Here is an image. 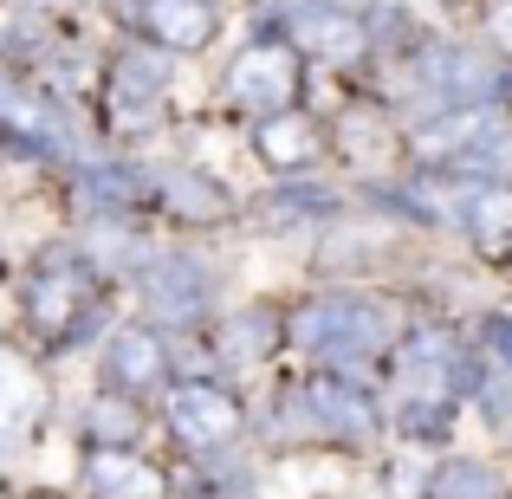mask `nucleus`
I'll return each instance as SVG.
<instances>
[{"instance_id":"f257e3e1","label":"nucleus","mask_w":512,"mask_h":499,"mask_svg":"<svg viewBox=\"0 0 512 499\" xmlns=\"http://www.w3.org/2000/svg\"><path fill=\"white\" fill-rule=\"evenodd\" d=\"M292 337H299L305 350H318V357H363V350H376L389 337V312L376 299H357V292H325V299H312L299 318H292Z\"/></svg>"},{"instance_id":"f03ea898","label":"nucleus","mask_w":512,"mask_h":499,"mask_svg":"<svg viewBox=\"0 0 512 499\" xmlns=\"http://www.w3.org/2000/svg\"><path fill=\"white\" fill-rule=\"evenodd\" d=\"M286 415L299 428H325V435H344V441H370L376 435V409L363 396H350L344 383H305L299 396L286 402Z\"/></svg>"},{"instance_id":"7ed1b4c3","label":"nucleus","mask_w":512,"mask_h":499,"mask_svg":"<svg viewBox=\"0 0 512 499\" xmlns=\"http://www.w3.org/2000/svg\"><path fill=\"white\" fill-rule=\"evenodd\" d=\"M169 428L188 441V448H221V441H234L240 409H234V396H221V389L188 383V389L169 396Z\"/></svg>"},{"instance_id":"20e7f679","label":"nucleus","mask_w":512,"mask_h":499,"mask_svg":"<svg viewBox=\"0 0 512 499\" xmlns=\"http://www.w3.org/2000/svg\"><path fill=\"white\" fill-rule=\"evenodd\" d=\"M208 292H214L208 266L182 260V253H163V260L143 266V305L163 312V318H195L201 305H208Z\"/></svg>"},{"instance_id":"39448f33","label":"nucleus","mask_w":512,"mask_h":499,"mask_svg":"<svg viewBox=\"0 0 512 499\" xmlns=\"http://www.w3.org/2000/svg\"><path fill=\"white\" fill-rule=\"evenodd\" d=\"M234 98L247 104V111H286L292 98V65L279 59V52H240L234 59Z\"/></svg>"},{"instance_id":"423d86ee","label":"nucleus","mask_w":512,"mask_h":499,"mask_svg":"<svg viewBox=\"0 0 512 499\" xmlns=\"http://www.w3.org/2000/svg\"><path fill=\"white\" fill-rule=\"evenodd\" d=\"M448 370H454V337L448 331H415L402 337V383L409 396H448Z\"/></svg>"},{"instance_id":"0eeeda50","label":"nucleus","mask_w":512,"mask_h":499,"mask_svg":"<svg viewBox=\"0 0 512 499\" xmlns=\"http://www.w3.org/2000/svg\"><path fill=\"white\" fill-rule=\"evenodd\" d=\"M143 26H150L163 46L195 52L214 39V7L208 0H143Z\"/></svg>"},{"instance_id":"6e6552de","label":"nucleus","mask_w":512,"mask_h":499,"mask_svg":"<svg viewBox=\"0 0 512 499\" xmlns=\"http://www.w3.org/2000/svg\"><path fill=\"white\" fill-rule=\"evenodd\" d=\"M85 487L91 499H163V480H156L150 461H130V454H91L85 467Z\"/></svg>"},{"instance_id":"1a4fd4ad","label":"nucleus","mask_w":512,"mask_h":499,"mask_svg":"<svg viewBox=\"0 0 512 499\" xmlns=\"http://www.w3.org/2000/svg\"><path fill=\"white\" fill-rule=\"evenodd\" d=\"M104 370H111L124 389H150L156 376L169 370V350H163V337H156V331L130 325V331L111 337V357H104Z\"/></svg>"},{"instance_id":"9d476101","label":"nucleus","mask_w":512,"mask_h":499,"mask_svg":"<svg viewBox=\"0 0 512 499\" xmlns=\"http://www.w3.org/2000/svg\"><path fill=\"white\" fill-rule=\"evenodd\" d=\"M422 78H428V85H435L448 104H480V98H493V91H500V78H493L487 65L474 59V52H428Z\"/></svg>"},{"instance_id":"9b49d317","label":"nucleus","mask_w":512,"mask_h":499,"mask_svg":"<svg viewBox=\"0 0 512 499\" xmlns=\"http://www.w3.org/2000/svg\"><path fill=\"white\" fill-rule=\"evenodd\" d=\"M39 409H46L39 376L26 370L13 350H0V435H26V428L39 422Z\"/></svg>"},{"instance_id":"f8f14e48","label":"nucleus","mask_w":512,"mask_h":499,"mask_svg":"<svg viewBox=\"0 0 512 499\" xmlns=\"http://www.w3.org/2000/svg\"><path fill=\"white\" fill-rule=\"evenodd\" d=\"M292 33H299L305 52H318V59H350L357 52V20L338 7H299L292 13Z\"/></svg>"},{"instance_id":"ddd939ff","label":"nucleus","mask_w":512,"mask_h":499,"mask_svg":"<svg viewBox=\"0 0 512 499\" xmlns=\"http://www.w3.org/2000/svg\"><path fill=\"white\" fill-rule=\"evenodd\" d=\"M163 85H169L163 52H124V65H117V111L124 117L150 111V104L163 98Z\"/></svg>"},{"instance_id":"4468645a","label":"nucleus","mask_w":512,"mask_h":499,"mask_svg":"<svg viewBox=\"0 0 512 499\" xmlns=\"http://www.w3.org/2000/svg\"><path fill=\"white\" fill-rule=\"evenodd\" d=\"M0 124L20 130V137H33L39 150H72V130H65L46 104H33L26 91H13V85H0Z\"/></svg>"},{"instance_id":"2eb2a0df","label":"nucleus","mask_w":512,"mask_h":499,"mask_svg":"<svg viewBox=\"0 0 512 499\" xmlns=\"http://www.w3.org/2000/svg\"><path fill=\"white\" fill-rule=\"evenodd\" d=\"M137 195H143V175L124 169V163H98V169L78 175V201H85L91 214H124Z\"/></svg>"},{"instance_id":"dca6fc26","label":"nucleus","mask_w":512,"mask_h":499,"mask_svg":"<svg viewBox=\"0 0 512 499\" xmlns=\"http://www.w3.org/2000/svg\"><path fill=\"white\" fill-rule=\"evenodd\" d=\"M163 195L182 214H195V221H221L227 214V188L208 182V175H195V169H163Z\"/></svg>"},{"instance_id":"f3484780","label":"nucleus","mask_w":512,"mask_h":499,"mask_svg":"<svg viewBox=\"0 0 512 499\" xmlns=\"http://www.w3.org/2000/svg\"><path fill=\"white\" fill-rule=\"evenodd\" d=\"M454 169H461V175L512 169V130H506V124H480V130H467V143L454 150Z\"/></svg>"},{"instance_id":"a211bd4d","label":"nucleus","mask_w":512,"mask_h":499,"mask_svg":"<svg viewBox=\"0 0 512 499\" xmlns=\"http://www.w3.org/2000/svg\"><path fill=\"white\" fill-rule=\"evenodd\" d=\"M78 292H85V279L72 273V266H52V273L33 279V318L39 325H65L78 305Z\"/></svg>"},{"instance_id":"6ab92c4d","label":"nucleus","mask_w":512,"mask_h":499,"mask_svg":"<svg viewBox=\"0 0 512 499\" xmlns=\"http://www.w3.org/2000/svg\"><path fill=\"white\" fill-rule=\"evenodd\" d=\"M305 150H312V130H305L299 117H266L260 124V156L273 169H299Z\"/></svg>"},{"instance_id":"aec40b11","label":"nucleus","mask_w":512,"mask_h":499,"mask_svg":"<svg viewBox=\"0 0 512 499\" xmlns=\"http://www.w3.org/2000/svg\"><path fill=\"white\" fill-rule=\"evenodd\" d=\"M474 234L487 253H506L512 247V188H487V195H474Z\"/></svg>"},{"instance_id":"412c9836","label":"nucleus","mask_w":512,"mask_h":499,"mask_svg":"<svg viewBox=\"0 0 512 499\" xmlns=\"http://www.w3.org/2000/svg\"><path fill=\"white\" fill-rule=\"evenodd\" d=\"M435 493L441 499H493V493H500V480H493L480 461H448L435 474Z\"/></svg>"},{"instance_id":"4be33fe9","label":"nucleus","mask_w":512,"mask_h":499,"mask_svg":"<svg viewBox=\"0 0 512 499\" xmlns=\"http://www.w3.org/2000/svg\"><path fill=\"white\" fill-rule=\"evenodd\" d=\"M266 344H273V318H266V312H247V318L227 325V357H234V363L266 357Z\"/></svg>"},{"instance_id":"5701e85b","label":"nucleus","mask_w":512,"mask_h":499,"mask_svg":"<svg viewBox=\"0 0 512 499\" xmlns=\"http://www.w3.org/2000/svg\"><path fill=\"white\" fill-rule=\"evenodd\" d=\"M448 422H454L448 396H409V409H402V428H409L415 441H435V435H448Z\"/></svg>"},{"instance_id":"b1692460","label":"nucleus","mask_w":512,"mask_h":499,"mask_svg":"<svg viewBox=\"0 0 512 499\" xmlns=\"http://www.w3.org/2000/svg\"><path fill=\"white\" fill-rule=\"evenodd\" d=\"M91 428H98L104 441H130L137 435V415H130L124 402H91Z\"/></svg>"},{"instance_id":"393cba45","label":"nucleus","mask_w":512,"mask_h":499,"mask_svg":"<svg viewBox=\"0 0 512 499\" xmlns=\"http://www.w3.org/2000/svg\"><path fill=\"white\" fill-rule=\"evenodd\" d=\"M344 137L357 143V156H370V163H376V156H383V137H376V130L363 124V117H357V124H344Z\"/></svg>"},{"instance_id":"a878e982","label":"nucleus","mask_w":512,"mask_h":499,"mask_svg":"<svg viewBox=\"0 0 512 499\" xmlns=\"http://www.w3.org/2000/svg\"><path fill=\"white\" fill-rule=\"evenodd\" d=\"M487 415H493V422H506V415H512V383H493L487 389Z\"/></svg>"},{"instance_id":"bb28decb","label":"nucleus","mask_w":512,"mask_h":499,"mask_svg":"<svg viewBox=\"0 0 512 499\" xmlns=\"http://www.w3.org/2000/svg\"><path fill=\"white\" fill-rule=\"evenodd\" d=\"M487 344H493V350H500V357L512 363V318H493V325H487Z\"/></svg>"},{"instance_id":"cd10ccee","label":"nucleus","mask_w":512,"mask_h":499,"mask_svg":"<svg viewBox=\"0 0 512 499\" xmlns=\"http://www.w3.org/2000/svg\"><path fill=\"white\" fill-rule=\"evenodd\" d=\"M389 487H396L402 499H415V493H422V474H415V467H409V461H402V467H396V474H389Z\"/></svg>"},{"instance_id":"c85d7f7f","label":"nucleus","mask_w":512,"mask_h":499,"mask_svg":"<svg viewBox=\"0 0 512 499\" xmlns=\"http://www.w3.org/2000/svg\"><path fill=\"white\" fill-rule=\"evenodd\" d=\"M493 33H500V46L512 52V7H500V13H493Z\"/></svg>"}]
</instances>
